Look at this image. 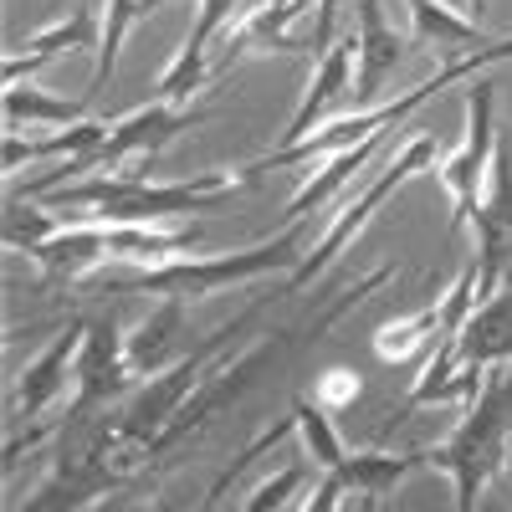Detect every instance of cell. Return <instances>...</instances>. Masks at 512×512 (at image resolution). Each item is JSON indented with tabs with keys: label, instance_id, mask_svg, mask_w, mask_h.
<instances>
[{
	"label": "cell",
	"instance_id": "f546056e",
	"mask_svg": "<svg viewBox=\"0 0 512 512\" xmlns=\"http://www.w3.org/2000/svg\"><path fill=\"white\" fill-rule=\"evenodd\" d=\"M359 390H364V379H359L354 369H328V374L318 379V405L333 415V410H344L349 400H359Z\"/></svg>",
	"mask_w": 512,
	"mask_h": 512
},
{
	"label": "cell",
	"instance_id": "836d02e7",
	"mask_svg": "<svg viewBox=\"0 0 512 512\" xmlns=\"http://www.w3.org/2000/svg\"><path fill=\"white\" fill-rule=\"evenodd\" d=\"M364 512H379V502H374V497H364Z\"/></svg>",
	"mask_w": 512,
	"mask_h": 512
},
{
	"label": "cell",
	"instance_id": "d6986e66",
	"mask_svg": "<svg viewBox=\"0 0 512 512\" xmlns=\"http://www.w3.org/2000/svg\"><path fill=\"white\" fill-rule=\"evenodd\" d=\"M390 144V134H379V139H364V144H354V149H344V154H333V159H323V169L313 180H303V190H297L292 200H287V221H308V216H323V205L344 190L354 175H364V169L374 164V154Z\"/></svg>",
	"mask_w": 512,
	"mask_h": 512
},
{
	"label": "cell",
	"instance_id": "9a60e30c",
	"mask_svg": "<svg viewBox=\"0 0 512 512\" xmlns=\"http://www.w3.org/2000/svg\"><path fill=\"white\" fill-rule=\"evenodd\" d=\"M31 262L41 267V282L47 287H72V282L88 277L98 262H113L108 226L103 221H67L47 246L31 251Z\"/></svg>",
	"mask_w": 512,
	"mask_h": 512
},
{
	"label": "cell",
	"instance_id": "d6a6232c",
	"mask_svg": "<svg viewBox=\"0 0 512 512\" xmlns=\"http://www.w3.org/2000/svg\"><path fill=\"white\" fill-rule=\"evenodd\" d=\"M502 472H507V477H512V441H507V466H502Z\"/></svg>",
	"mask_w": 512,
	"mask_h": 512
},
{
	"label": "cell",
	"instance_id": "7402d4cb",
	"mask_svg": "<svg viewBox=\"0 0 512 512\" xmlns=\"http://www.w3.org/2000/svg\"><path fill=\"white\" fill-rule=\"evenodd\" d=\"M82 118H93V113L82 108L77 98H57L47 88H36V82H16V88H6V128L11 134H21L26 123H36V128H72Z\"/></svg>",
	"mask_w": 512,
	"mask_h": 512
},
{
	"label": "cell",
	"instance_id": "ffe728a7",
	"mask_svg": "<svg viewBox=\"0 0 512 512\" xmlns=\"http://www.w3.org/2000/svg\"><path fill=\"white\" fill-rule=\"evenodd\" d=\"M415 466H425V451H349L344 461L333 466V477L344 482L349 492H359V497L384 502L415 472Z\"/></svg>",
	"mask_w": 512,
	"mask_h": 512
},
{
	"label": "cell",
	"instance_id": "4fadbf2b",
	"mask_svg": "<svg viewBox=\"0 0 512 512\" xmlns=\"http://www.w3.org/2000/svg\"><path fill=\"white\" fill-rule=\"evenodd\" d=\"M354 62H359V36H344V41H333V47L313 62V77H308V93L303 103H297L292 123L282 128V144H297V139H308L313 128L333 113L338 98H354Z\"/></svg>",
	"mask_w": 512,
	"mask_h": 512
},
{
	"label": "cell",
	"instance_id": "ac0fdd59",
	"mask_svg": "<svg viewBox=\"0 0 512 512\" xmlns=\"http://www.w3.org/2000/svg\"><path fill=\"white\" fill-rule=\"evenodd\" d=\"M456 354L472 369L512 364V282L497 297H487V303L472 308V318H466L461 333H456Z\"/></svg>",
	"mask_w": 512,
	"mask_h": 512
},
{
	"label": "cell",
	"instance_id": "1f68e13d",
	"mask_svg": "<svg viewBox=\"0 0 512 512\" xmlns=\"http://www.w3.org/2000/svg\"><path fill=\"white\" fill-rule=\"evenodd\" d=\"M466 6H472V16H482V11H487V0H466Z\"/></svg>",
	"mask_w": 512,
	"mask_h": 512
},
{
	"label": "cell",
	"instance_id": "5bb4252c",
	"mask_svg": "<svg viewBox=\"0 0 512 512\" xmlns=\"http://www.w3.org/2000/svg\"><path fill=\"white\" fill-rule=\"evenodd\" d=\"M359 62H354V98L359 108H374L379 88L390 82V72L405 62L410 41L415 36H400L390 21H384V6L379 0H359Z\"/></svg>",
	"mask_w": 512,
	"mask_h": 512
},
{
	"label": "cell",
	"instance_id": "484cf974",
	"mask_svg": "<svg viewBox=\"0 0 512 512\" xmlns=\"http://www.w3.org/2000/svg\"><path fill=\"white\" fill-rule=\"evenodd\" d=\"M180 308H185V303H164L154 318H144L134 333H128V359H134L139 379L154 374L159 359L169 354V338H175V328H180Z\"/></svg>",
	"mask_w": 512,
	"mask_h": 512
},
{
	"label": "cell",
	"instance_id": "44dd1931",
	"mask_svg": "<svg viewBox=\"0 0 512 512\" xmlns=\"http://www.w3.org/2000/svg\"><path fill=\"white\" fill-rule=\"evenodd\" d=\"M108 134H113L108 118H82V123L62 128V134H52V139L6 134V175H16V169L31 164V159H77V154H93V149H103Z\"/></svg>",
	"mask_w": 512,
	"mask_h": 512
},
{
	"label": "cell",
	"instance_id": "ba28073f",
	"mask_svg": "<svg viewBox=\"0 0 512 512\" xmlns=\"http://www.w3.org/2000/svg\"><path fill=\"white\" fill-rule=\"evenodd\" d=\"M210 108H190V103H144L128 118L113 123V134L103 139V149H93V169L98 175H149L154 154H164L180 134H190L195 123H205Z\"/></svg>",
	"mask_w": 512,
	"mask_h": 512
},
{
	"label": "cell",
	"instance_id": "7a4b0ae2",
	"mask_svg": "<svg viewBox=\"0 0 512 512\" xmlns=\"http://www.w3.org/2000/svg\"><path fill=\"white\" fill-rule=\"evenodd\" d=\"M241 175L231 169H210V175H190V180H169L154 185L149 175H88L72 180L52 195L57 210H82V221H103V226H164L175 216H216L226 200L241 195Z\"/></svg>",
	"mask_w": 512,
	"mask_h": 512
},
{
	"label": "cell",
	"instance_id": "8992f818",
	"mask_svg": "<svg viewBox=\"0 0 512 512\" xmlns=\"http://www.w3.org/2000/svg\"><path fill=\"white\" fill-rule=\"evenodd\" d=\"M139 369L128 359V333L113 318H93L82 328V354L72 369V400L62 410V431H82L88 420L113 410V400L134 395Z\"/></svg>",
	"mask_w": 512,
	"mask_h": 512
},
{
	"label": "cell",
	"instance_id": "5b68a950",
	"mask_svg": "<svg viewBox=\"0 0 512 512\" xmlns=\"http://www.w3.org/2000/svg\"><path fill=\"white\" fill-rule=\"evenodd\" d=\"M441 164V144H436V134H415V139H405L390 159H384L379 169H369V175H359V190H354V200L338 210V216H328L323 221V231H318V241H313V251L303 256V267H297L292 277H287V292H297V287H308V282H318L338 256H344V246L374 221V210L390 200L410 175H425V169H436Z\"/></svg>",
	"mask_w": 512,
	"mask_h": 512
},
{
	"label": "cell",
	"instance_id": "3957f363",
	"mask_svg": "<svg viewBox=\"0 0 512 512\" xmlns=\"http://www.w3.org/2000/svg\"><path fill=\"white\" fill-rule=\"evenodd\" d=\"M497 62H512V36H502V41H487V47H477V52H466V57H456V62H446V67H436L431 77L420 82V88H410V93H400V98H390V103H374V108H359V113H344V118H328V123H318L308 139H297V144H277L272 154H262L251 169H241V175H272V169H303V164H323V159H333V154H344V149H354V144H364V139H379V134H395V128L415 113V108H425L436 93H446L451 82H466L472 72H487V67H497Z\"/></svg>",
	"mask_w": 512,
	"mask_h": 512
},
{
	"label": "cell",
	"instance_id": "30bf717a",
	"mask_svg": "<svg viewBox=\"0 0 512 512\" xmlns=\"http://www.w3.org/2000/svg\"><path fill=\"white\" fill-rule=\"evenodd\" d=\"M477 303L497 297L512 282V149L497 139V159L487 175V195L477 210Z\"/></svg>",
	"mask_w": 512,
	"mask_h": 512
},
{
	"label": "cell",
	"instance_id": "e575fe53",
	"mask_svg": "<svg viewBox=\"0 0 512 512\" xmlns=\"http://www.w3.org/2000/svg\"><path fill=\"white\" fill-rule=\"evenodd\" d=\"M308 6H323V0H308Z\"/></svg>",
	"mask_w": 512,
	"mask_h": 512
},
{
	"label": "cell",
	"instance_id": "2e32d148",
	"mask_svg": "<svg viewBox=\"0 0 512 512\" xmlns=\"http://www.w3.org/2000/svg\"><path fill=\"white\" fill-rule=\"evenodd\" d=\"M98 47H103V16H98V11H72V16L52 21L47 31L26 36L21 47L6 57V88L36 77L57 52H98Z\"/></svg>",
	"mask_w": 512,
	"mask_h": 512
},
{
	"label": "cell",
	"instance_id": "4dcf8cb0",
	"mask_svg": "<svg viewBox=\"0 0 512 512\" xmlns=\"http://www.w3.org/2000/svg\"><path fill=\"white\" fill-rule=\"evenodd\" d=\"M344 497H349L344 482H338L333 472H318V482H313L308 497H303V512H338V507H344Z\"/></svg>",
	"mask_w": 512,
	"mask_h": 512
},
{
	"label": "cell",
	"instance_id": "4316f807",
	"mask_svg": "<svg viewBox=\"0 0 512 512\" xmlns=\"http://www.w3.org/2000/svg\"><path fill=\"white\" fill-rule=\"evenodd\" d=\"M67 221H57V216H47V210H36V200H26V195H11L6 200V246L11 251H36V246H47L57 231H62Z\"/></svg>",
	"mask_w": 512,
	"mask_h": 512
},
{
	"label": "cell",
	"instance_id": "7c38bea8",
	"mask_svg": "<svg viewBox=\"0 0 512 512\" xmlns=\"http://www.w3.org/2000/svg\"><path fill=\"white\" fill-rule=\"evenodd\" d=\"M236 16H241V0H200L185 47L175 52V62H169V67L159 72V82H154V98H164V103H190L205 82L216 77V72H210V62H205V47H210L216 36H226Z\"/></svg>",
	"mask_w": 512,
	"mask_h": 512
},
{
	"label": "cell",
	"instance_id": "f1b7e54d",
	"mask_svg": "<svg viewBox=\"0 0 512 512\" xmlns=\"http://www.w3.org/2000/svg\"><path fill=\"white\" fill-rule=\"evenodd\" d=\"M303 482H308V466H282V472H272L262 487H256L241 507H231V512H282Z\"/></svg>",
	"mask_w": 512,
	"mask_h": 512
},
{
	"label": "cell",
	"instance_id": "277c9868",
	"mask_svg": "<svg viewBox=\"0 0 512 512\" xmlns=\"http://www.w3.org/2000/svg\"><path fill=\"white\" fill-rule=\"evenodd\" d=\"M507 441H512V364H497L487 369L482 395L466 405L456 431L425 446V466H436L456 487V512H477V497L507 466Z\"/></svg>",
	"mask_w": 512,
	"mask_h": 512
},
{
	"label": "cell",
	"instance_id": "8fae6325",
	"mask_svg": "<svg viewBox=\"0 0 512 512\" xmlns=\"http://www.w3.org/2000/svg\"><path fill=\"white\" fill-rule=\"evenodd\" d=\"M82 328H88V323H67V328L52 338V349L36 354V359L16 374V384H11V431H31V425L67 395L72 369H77V354H82Z\"/></svg>",
	"mask_w": 512,
	"mask_h": 512
},
{
	"label": "cell",
	"instance_id": "52a82bcc",
	"mask_svg": "<svg viewBox=\"0 0 512 512\" xmlns=\"http://www.w3.org/2000/svg\"><path fill=\"white\" fill-rule=\"evenodd\" d=\"M492 159H497V82H477V88L466 93V139H461V149L446 154L431 169V175L441 180V190L451 195V236L477 221Z\"/></svg>",
	"mask_w": 512,
	"mask_h": 512
},
{
	"label": "cell",
	"instance_id": "e0dca14e",
	"mask_svg": "<svg viewBox=\"0 0 512 512\" xmlns=\"http://www.w3.org/2000/svg\"><path fill=\"white\" fill-rule=\"evenodd\" d=\"M482 384H487V369H472V364H461L456 354V338L451 344H436L431 364H425V374L410 384V390L400 395V410H425V405H472L482 395Z\"/></svg>",
	"mask_w": 512,
	"mask_h": 512
},
{
	"label": "cell",
	"instance_id": "6da1fadb",
	"mask_svg": "<svg viewBox=\"0 0 512 512\" xmlns=\"http://www.w3.org/2000/svg\"><path fill=\"white\" fill-rule=\"evenodd\" d=\"M313 231H318V216L308 221H287L277 236L256 241L246 251H221V256H175V262H159V267H144V272H128V277H103V282H88L98 297H123V292H149V297H164V303H200V297H216L226 287H241V282H256V277H277V272H297L303 256L313 251Z\"/></svg>",
	"mask_w": 512,
	"mask_h": 512
},
{
	"label": "cell",
	"instance_id": "cb8c5ba5",
	"mask_svg": "<svg viewBox=\"0 0 512 512\" xmlns=\"http://www.w3.org/2000/svg\"><path fill=\"white\" fill-rule=\"evenodd\" d=\"M159 6H164V0H103V47H98V67H93L88 93H103L108 88V77L118 67V52H123L128 31H134L144 16H154Z\"/></svg>",
	"mask_w": 512,
	"mask_h": 512
},
{
	"label": "cell",
	"instance_id": "83f0119b",
	"mask_svg": "<svg viewBox=\"0 0 512 512\" xmlns=\"http://www.w3.org/2000/svg\"><path fill=\"white\" fill-rule=\"evenodd\" d=\"M292 431H297V420H277V425H272V431H262V436H256V441H246V446L236 451V461L226 466V472H221L216 482H210V492L200 497V507H195V512H226V492L236 487V477L246 472V466H251L256 456H267V451H272L277 441H287Z\"/></svg>",
	"mask_w": 512,
	"mask_h": 512
},
{
	"label": "cell",
	"instance_id": "603a6c76",
	"mask_svg": "<svg viewBox=\"0 0 512 512\" xmlns=\"http://www.w3.org/2000/svg\"><path fill=\"white\" fill-rule=\"evenodd\" d=\"M410 6V26H415V41H425V47H487V31L477 21L456 16L446 0H405Z\"/></svg>",
	"mask_w": 512,
	"mask_h": 512
},
{
	"label": "cell",
	"instance_id": "d4e9b609",
	"mask_svg": "<svg viewBox=\"0 0 512 512\" xmlns=\"http://www.w3.org/2000/svg\"><path fill=\"white\" fill-rule=\"evenodd\" d=\"M292 420H297V436H303V446H308V456H313L318 472H333V466L349 456L344 441H338V431H333L328 410H323L318 400H292Z\"/></svg>",
	"mask_w": 512,
	"mask_h": 512
},
{
	"label": "cell",
	"instance_id": "d590c367",
	"mask_svg": "<svg viewBox=\"0 0 512 512\" xmlns=\"http://www.w3.org/2000/svg\"><path fill=\"white\" fill-rule=\"evenodd\" d=\"M52 6H62V0H52Z\"/></svg>",
	"mask_w": 512,
	"mask_h": 512
},
{
	"label": "cell",
	"instance_id": "9c48e42d",
	"mask_svg": "<svg viewBox=\"0 0 512 512\" xmlns=\"http://www.w3.org/2000/svg\"><path fill=\"white\" fill-rule=\"evenodd\" d=\"M472 308H477V262H466L456 272L451 292L431 297V303L415 308V313H400L390 323H379L374 328V354L384 364H405L431 344H451V338L461 333V323L472 318Z\"/></svg>",
	"mask_w": 512,
	"mask_h": 512
}]
</instances>
